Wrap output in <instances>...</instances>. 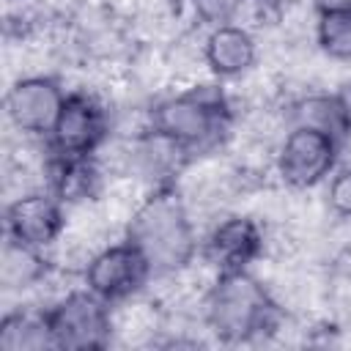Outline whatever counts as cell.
<instances>
[{
  "instance_id": "2",
  "label": "cell",
  "mask_w": 351,
  "mask_h": 351,
  "mask_svg": "<svg viewBox=\"0 0 351 351\" xmlns=\"http://www.w3.org/2000/svg\"><path fill=\"white\" fill-rule=\"evenodd\" d=\"M206 335L222 346H252L285 329L288 310L255 269L217 274L200 304Z\"/></svg>"
},
{
  "instance_id": "13",
  "label": "cell",
  "mask_w": 351,
  "mask_h": 351,
  "mask_svg": "<svg viewBox=\"0 0 351 351\" xmlns=\"http://www.w3.org/2000/svg\"><path fill=\"white\" fill-rule=\"evenodd\" d=\"M58 274V266L52 261V252L22 244L11 236L3 239L0 252V285L5 293H25L38 291L49 285V280Z\"/></svg>"
},
{
  "instance_id": "5",
  "label": "cell",
  "mask_w": 351,
  "mask_h": 351,
  "mask_svg": "<svg viewBox=\"0 0 351 351\" xmlns=\"http://www.w3.org/2000/svg\"><path fill=\"white\" fill-rule=\"evenodd\" d=\"M115 134V110L104 88H69L63 110L47 140L52 154L63 156H93Z\"/></svg>"
},
{
  "instance_id": "20",
  "label": "cell",
  "mask_w": 351,
  "mask_h": 351,
  "mask_svg": "<svg viewBox=\"0 0 351 351\" xmlns=\"http://www.w3.org/2000/svg\"><path fill=\"white\" fill-rule=\"evenodd\" d=\"M313 11H351V0H310Z\"/></svg>"
},
{
  "instance_id": "6",
  "label": "cell",
  "mask_w": 351,
  "mask_h": 351,
  "mask_svg": "<svg viewBox=\"0 0 351 351\" xmlns=\"http://www.w3.org/2000/svg\"><path fill=\"white\" fill-rule=\"evenodd\" d=\"M269 255V228L255 211L228 208L200 233V261L214 274L255 269Z\"/></svg>"
},
{
  "instance_id": "8",
  "label": "cell",
  "mask_w": 351,
  "mask_h": 351,
  "mask_svg": "<svg viewBox=\"0 0 351 351\" xmlns=\"http://www.w3.org/2000/svg\"><path fill=\"white\" fill-rule=\"evenodd\" d=\"M69 88L52 71H25L19 74L3 99L5 121L16 137L47 143L55 121L63 110Z\"/></svg>"
},
{
  "instance_id": "17",
  "label": "cell",
  "mask_w": 351,
  "mask_h": 351,
  "mask_svg": "<svg viewBox=\"0 0 351 351\" xmlns=\"http://www.w3.org/2000/svg\"><path fill=\"white\" fill-rule=\"evenodd\" d=\"M313 47L329 63H351V11H313Z\"/></svg>"
},
{
  "instance_id": "18",
  "label": "cell",
  "mask_w": 351,
  "mask_h": 351,
  "mask_svg": "<svg viewBox=\"0 0 351 351\" xmlns=\"http://www.w3.org/2000/svg\"><path fill=\"white\" fill-rule=\"evenodd\" d=\"M324 208L335 219L351 222V165H343L324 184Z\"/></svg>"
},
{
  "instance_id": "12",
  "label": "cell",
  "mask_w": 351,
  "mask_h": 351,
  "mask_svg": "<svg viewBox=\"0 0 351 351\" xmlns=\"http://www.w3.org/2000/svg\"><path fill=\"white\" fill-rule=\"evenodd\" d=\"M107 178H110V173H107L104 162L99 159V154H93V156H63V154L49 151V156H47L44 186L66 208L99 200Z\"/></svg>"
},
{
  "instance_id": "3",
  "label": "cell",
  "mask_w": 351,
  "mask_h": 351,
  "mask_svg": "<svg viewBox=\"0 0 351 351\" xmlns=\"http://www.w3.org/2000/svg\"><path fill=\"white\" fill-rule=\"evenodd\" d=\"M123 236L143 252L154 282L186 271L200 258V230L195 211L176 184L151 186L132 214Z\"/></svg>"
},
{
  "instance_id": "14",
  "label": "cell",
  "mask_w": 351,
  "mask_h": 351,
  "mask_svg": "<svg viewBox=\"0 0 351 351\" xmlns=\"http://www.w3.org/2000/svg\"><path fill=\"white\" fill-rule=\"evenodd\" d=\"M165 335V304L148 291L112 304V346H159Z\"/></svg>"
},
{
  "instance_id": "4",
  "label": "cell",
  "mask_w": 351,
  "mask_h": 351,
  "mask_svg": "<svg viewBox=\"0 0 351 351\" xmlns=\"http://www.w3.org/2000/svg\"><path fill=\"white\" fill-rule=\"evenodd\" d=\"M343 140L310 129L288 126L277 140L271 176L285 192H313L329 181L343 162Z\"/></svg>"
},
{
  "instance_id": "9",
  "label": "cell",
  "mask_w": 351,
  "mask_h": 351,
  "mask_svg": "<svg viewBox=\"0 0 351 351\" xmlns=\"http://www.w3.org/2000/svg\"><path fill=\"white\" fill-rule=\"evenodd\" d=\"M80 282L107 304H118L145 293L154 285V271L143 252L126 236H118L90 255Z\"/></svg>"
},
{
  "instance_id": "7",
  "label": "cell",
  "mask_w": 351,
  "mask_h": 351,
  "mask_svg": "<svg viewBox=\"0 0 351 351\" xmlns=\"http://www.w3.org/2000/svg\"><path fill=\"white\" fill-rule=\"evenodd\" d=\"M49 329L60 351H101L112 346V304L82 282L47 302Z\"/></svg>"
},
{
  "instance_id": "11",
  "label": "cell",
  "mask_w": 351,
  "mask_h": 351,
  "mask_svg": "<svg viewBox=\"0 0 351 351\" xmlns=\"http://www.w3.org/2000/svg\"><path fill=\"white\" fill-rule=\"evenodd\" d=\"M200 55L208 77L219 82H233L255 74L261 66V41L255 27L244 22H222L203 27Z\"/></svg>"
},
{
  "instance_id": "1",
  "label": "cell",
  "mask_w": 351,
  "mask_h": 351,
  "mask_svg": "<svg viewBox=\"0 0 351 351\" xmlns=\"http://www.w3.org/2000/svg\"><path fill=\"white\" fill-rule=\"evenodd\" d=\"M236 118L233 96L225 90V82L214 77L156 93L145 107L148 126L189 156L228 148L236 132Z\"/></svg>"
},
{
  "instance_id": "19",
  "label": "cell",
  "mask_w": 351,
  "mask_h": 351,
  "mask_svg": "<svg viewBox=\"0 0 351 351\" xmlns=\"http://www.w3.org/2000/svg\"><path fill=\"white\" fill-rule=\"evenodd\" d=\"M332 93H335V101H337V110H340L346 134H348V140H351V77L340 80V82L332 88Z\"/></svg>"
},
{
  "instance_id": "15",
  "label": "cell",
  "mask_w": 351,
  "mask_h": 351,
  "mask_svg": "<svg viewBox=\"0 0 351 351\" xmlns=\"http://www.w3.org/2000/svg\"><path fill=\"white\" fill-rule=\"evenodd\" d=\"M55 348L47 304H19L5 310L0 321V351H44Z\"/></svg>"
},
{
  "instance_id": "10",
  "label": "cell",
  "mask_w": 351,
  "mask_h": 351,
  "mask_svg": "<svg viewBox=\"0 0 351 351\" xmlns=\"http://www.w3.org/2000/svg\"><path fill=\"white\" fill-rule=\"evenodd\" d=\"M69 208L47 189H30L8 197L3 211V230L5 236L52 252L66 230Z\"/></svg>"
},
{
  "instance_id": "16",
  "label": "cell",
  "mask_w": 351,
  "mask_h": 351,
  "mask_svg": "<svg viewBox=\"0 0 351 351\" xmlns=\"http://www.w3.org/2000/svg\"><path fill=\"white\" fill-rule=\"evenodd\" d=\"M282 115H285L288 126H310V129L326 132V134L348 143V134H346V126H343V118H340L332 90H318V88L310 90L307 88L293 96H285Z\"/></svg>"
}]
</instances>
